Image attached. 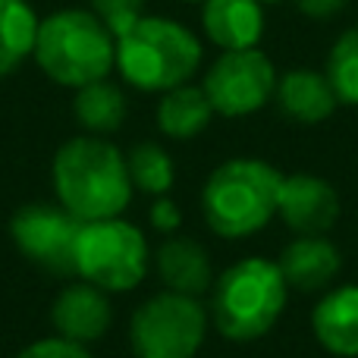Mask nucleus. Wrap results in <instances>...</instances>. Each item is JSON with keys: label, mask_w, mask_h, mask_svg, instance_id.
<instances>
[{"label": "nucleus", "mask_w": 358, "mask_h": 358, "mask_svg": "<svg viewBox=\"0 0 358 358\" xmlns=\"http://www.w3.org/2000/svg\"><path fill=\"white\" fill-rule=\"evenodd\" d=\"M258 3H280V0H258Z\"/></svg>", "instance_id": "a878e982"}, {"label": "nucleus", "mask_w": 358, "mask_h": 358, "mask_svg": "<svg viewBox=\"0 0 358 358\" xmlns=\"http://www.w3.org/2000/svg\"><path fill=\"white\" fill-rule=\"evenodd\" d=\"M73 117L79 126L92 136H110L126 120V94L110 79H98L76 88L73 98Z\"/></svg>", "instance_id": "a211bd4d"}, {"label": "nucleus", "mask_w": 358, "mask_h": 358, "mask_svg": "<svg viewBox=\"0 0 358 358\" xmlns=\"http://www.w3.org/2000/svg\"><path fill=\"white\" fill-rule=\"evenodd\" d=\"M315 336L327 352L340 358L358 355V286H340L317 302L311 315Z\"/></svg>", "instance_id": "dca6fc26"}, {"label": "nucleus", "mask_w": 358, "mask_h": 358, "mask_svg": "<svg viewBox=\"0 0 358 358\" xmlns=\"http://www.w3.org/2000/svg\"><path fill=\"white\" fill-rule=\"evenodd\" d=\"M208 317L198 299L157 292L142 302L129 324V346L136 358H195L204 343Z\"/></svg>", "instance_id": "0eeeda50"}, {"label": "nucleus", "mask_w": 358, "mask_h": 358, "mask_svg": "<svg viewBox=\"0 0 358 358\" xmlns=\"http://www.w3.org/2000/svg\"><path fill=\"white\" fill-rule=\"evenodd\" d=\"M201 29L220 50L258 48L264 35V3L258 0H201Z\"/></svg>", "instance_id": "f8f14e48"}, {"label": "nucleus", "mask_w": 358, "mask_h": 358, "mask_svg": "<svg viewBox=\"0 0 358 358\" xmlns=\"http://www.w3.org/2000/svg\"><path fill=\"white\" fill-rule=\"evenodd\" d=\"M16 358H92V352L82 343L63 340V336H48V340L29 343Z\"/></svg>", "instance_id": "5701e85b"}, {"label": "nucleus", "mask_w": 358, "mask_h": 358, "mask_svg": "<svg viewBox=\"0 0 358 358\" xmlns=\"http://www.w3.org/2000/svg\"><path fill=\"white\" fill-rule=\"evenodd\" d=\"M126 170H129L132 189L148 192V195H167L173 189V157L155 142H138L136 148L126 155Z\"/></svg>", "instance_id": "aec40b11"}, {"label": "nucleus", "mask_w": 358, "mask_h": 358, "mask_svg": "<svg viewBox=\"0 0 358 358\" xmlns=\"http://www.w3.org/2000/svg\"><path fill=\"white\" fill-rule=\"evenodd\" d=\"M286 286L299 292H321L343 267V255L324 236H299L283 248L277 261Z\"/></svg>", "instance_id": "4468645a"}, {"label": "nucleus", "mask_w": 358, "mask_h": 358, "mask_svg": "<svg viewBox=\"0 0 358 358\" xmlns=\"http://www.w3.org/2000/svg\"><path fill=\"white\" fill-rule=\"evenodd\" d=\"M210 292H214L210 311L217 330L233 343H252L280 321L289 286L277 261L242 258L239 264L220 273Z\"/></svg>", "instance_id": "39448f33"}, {"label": "nucleus", "mask_w": 358, "mask_h": 358, "mask_svg": "<svg viewBox=\"0 0 358 358\" xmlns=\"http://www.w3.org/2000/svg\"><path fill=\"white\" fill-rule=\"evenodd\" d=\"M324 76L330 79L340 104L358 107V25L346 29L336 38V44L330 48Z\"/></svg>", "instance_id": "412c9836"}, {"label": "nucleus", "mask_w": 358, "mask_h": 358, "mask_svg": "<svg viewBox=\"0 0 358 358\" xmlns=\"http://www.w3.org/2000/svg\"><path fill=\"white\" fill-rule=\"evenodd\" d=\"M110 299L101 286L79 280V283H69L57 292L54 305H50V324L63 340L73 343H88L101 340L110 327Z\"/></svg>", "instance_id": "9b49d317"}, {"label": "nucleus", "mask_w": 358, "mask_h": 358, "mask_svg": "<svg viewBox=\"0 0 358 358\" xmlns=\"http://www.w3.org/2000/svg\"><path fill=\"white\" fill-rule=\"evenodd\" d=\"M76 273L104 292L136 289L148 273V239L123 217L82 223L76 239Z\"/></svg>", "instance_id": "423d86ee"}, {"label": "nucleus", "mask_w": 358, "mask_h": 358, "mask_svg": "<svg viewBox=\"0 0 358 358\" xmlns=\"http://www.w3.org/2000/svg\"><path fill=\"white\" fill-rule=\"evenodd\" d=\"M277 214L299 236H324L340 217V195L327 179L315 173L283 176Z\"/></svg>", "instance_id": "9d476101"}, {"label": "nucleus", "mask_w": 358, "mask_h": 358, "mask_svg": "<svg viewBox=\"0 0 358 358\" xmlns=\"http://www.w3.org/2000/svg\"><path fill=\"white\" fill-rule=\"evenodd\" d=\"M201 66L195 31L167 16H142L117 35V69L138 92H170L185 85Z\"/></svg>", "instance_id": "20e7f679"}, {"label": "nucleus", "mask_w": 358, "mask_h": 358, "mask_svg": "<svg viewBox=\"0 0 358 358\" xmlns=\"http://www.w3.org/2000/svg\"><path fill=\"white\" fill-rule=\"evenodd\" d=\"M273 101H277L280 113L286 120L302 126L324 123L340 107L330 79L317 69H289V73H283L277 79V88H273Z\"/></svg>", "instance_id": "ddd939ff"}, {"label": "nucleus", "mask_w": 358, "mask_h": 358, "mask_svg": "<svg viewBox=\"0 0 358 358\" xmlns=\"http://www.w3.org/2000/svg\"><path fill=\"white\" fill-rule=\"evenodd\" d=\"M38 22L41 19L29 0H0V79L13 76L22 60L35 54Z\"/></svg>", "instance_id": "6ab92c4d"}, {"label": "nucleus", "mask_w": 358, "mask_h": 358, "mask_svg": "<svg viewBox=\"0 0 358 358\" xmlns=\"http://www.w3.org/2000/svg\"><path fill=\"white\" fill-rule=\"evenodd\" d=\"M214 107H210L208 94L201 85H176L170 92H164L161 104H157V126L164 136L170 138H195L201 129H208Z\"/></svg>", "instance_id": "f3484780"}, {"label": "nucleus", "mask_w": 358, "mask_h": 358, "mask_svg": "<svg viewBox=\"0 0 358 358\" xmlns=\"http://www.w3.org/2000/svg\"><path fill=\"white\" fill-rule=\"evenodd\" d=\"M82 220L63 204H25L13 214L10 236L19 255L54 277L76 273V239Z\"/></svg>", "instance_id": "1a4fd4ad"}, {"label": "nucleus", "mask_w": 358, "mask_h": 358, "mask_svg": "<svg viewBox=\"0 0 358 358\" xmlns=\"http://www.w3.org/2000/svg\"><path fill=\"white\" fill-rule=\"evenodd\" d=\"M88 3L94 16L113 31V38L123 35L145 16V0H88Z\"/></svg>", "instance_id": "4be33fe9"}, {"label": "nucleus", "mask_w": 358, "mask_h": 358, "mask_svg": "<svg viewBox=\"0 0 358 358\" xmlns=\"http://www.w3.org/2000/svg\"><path fill=\"white\" fill-rule=\"evenodd\" d=\"M198 3H201V0H198Z\"/></svg>", "instance_id": "bb28decb"}, {"label": "nucleus", "mask_w": 358, "mask_h": 358, "mask_svg": "<svg viewBox=\"0 0 358 358\" xmlns=\"http://www.w3.org/2000/svg\"><path fill=\"white\" fill-rule=\"evenodd\" d=\"M277 69L271 57L258 48L220 50L210 69L204 73V94H208L214 113L220 117H248L273 101L277 88Z\"/></svg>", "instance_id": "6e6552de"}, {"label": "nucleus", "mask_w": 358, "mask_h": 358, "mask_svg": "<svg viewBox=\"0 0 358 358\" xmlns=\"http://www.w3.org/2000/svg\"><path fill=\"white\" fill-rule=\"evenodd\" d=\"M157 273H161L164 286L179 296L198 299L208 292L210 286V258L204 252L201 242L189 239V236H173L161 242L157 248Z\"/></svg>", "instance_id": "2eb2a0df"}, {"label": "nucleus", "mask_w": 358, "mask_h": 358, "mask_svg": "<svg viewBox=\"0 0 358 358\" xmlns=\"http://www.w3.org/2000/svg\"><path fill=\"white\" fill-rule=\"evenodd\" d=\"M179 223H182V214H179V208L173 201H170L167 195H161L155 201V208H151V227L161 229V233H176Z\"/></svg>", "instance_id": "b1692460"}, {"label": "nucleus", "mask_w": 358, "mask_h": 358, "mask_svg": "<svg viewBox=\"0 0 358 358\" xmlns=\"http://www.w3.org/2000/svg\"><path fill=\"white\" fill-rule=\"evenodd\" d=\"M54 189L82 223L120 217L132 198L126 155L104 136H76L54 155Z\"/></svg>", "instance_id": "f257e3e1"}, {"label": "nucleus", "mask_w": 358, "mask_h": 358, "mask_svg": "<svg viewBox=\"0 0 358 358\" xmlns=\"http://www.w3.org/2000/svg\"><path fill=\"white\" fill-rule=\"evenodd\" d=\"M296 6H299V13L302 16H308V19H334V16H340L343 10H346V0H296Z\"/></svg>", "instance_id": "393cba45"}, {"label": "nucleus", "mask_w": 358, "mask_h": 358, "mask_svg": "<svg viewBox=\"0 0 358 358\" xmlns=\"http://www.w3.org/2000/svg\"><path fill=\"white\" fill-rule=\"evenodd\" d=\"M283 173L258 157H233L208 176L201 210L208 227L223 239H245L277 214Z\"/></svg>", "instance_id": "7ed1b4c3"}, {"label": "nucleus", "mask_w": 358, "mask_h": 358, "mask_svg": "<svg viewBox=\"0 0 358 358\" xmlns=\"http://www.w3.org/2000/svg\"><path fill=\"white\" fill-rule=\"evenodd\" d=\"M31 57L50 82L82 88L117 66V38L92 10H57L38 22Z\"/></svg>", "instance_id": "f03ea898"}]
</instances>
